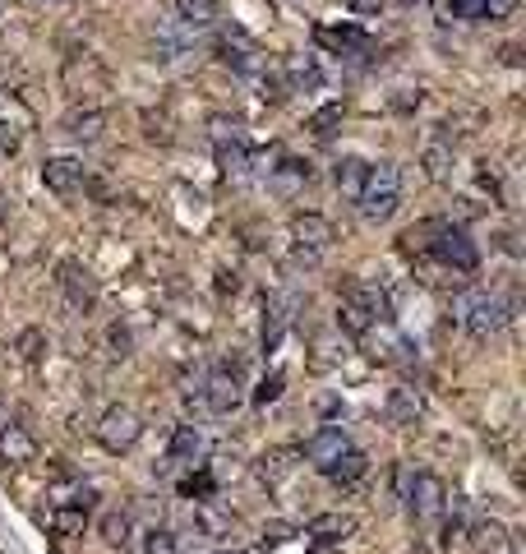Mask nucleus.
<instances>
[{
	"mask_svg": "<svg viewBox=\"0 0 526 554\" xmlns=\"http://www.w3.org/2000/svg\"><path fill=\"white\" fill-rule=\"evenodd\" d=\"M374 324H393V305L374 282H347L337 301V328L347 338H370Z\"/></svg>",
	"mask_w": 526,
	"mask_h": 554,
	"instance_id": "1",
	"label": "nucleus"
},
{
	"mask_svg": "<svg viewBox=\"0 0 526 554\" xmlns=\"http://www.w3.org/2000/svg\"><path fill=\"white\" fill-rule=\"evenodd\" d=\"M420 236H430L425 250H430L443 268H453V273H476V268H480V245L471 241V231L462 227V222L434 217V222L420 227Z\"/></svg>",
	"mask_w": 526,
	"mask_h": 554,
	"instance_id": "2",
	"label": "nucleus"
},
{
	"mask_svg": "<svg viewBox=\"0 0 526 554\" xmlns=\"http://www.w3.org/2000/svg\"><path fill=\"white\" fill-rule=\"evenodd\" d=\"M360 217L365 222H388V217L402 208V167L397 162H370V171H365V190H360L356 199Z\"/></svg>",
	"mask_w": 526,
	"mask_h": 554,
	"instance_id": "3",
	"label": "nucleus"
},
{
	"mask_svg": "<svg viewBox=\"0 0 526 554\" xmlns=\"http://www.w3.org/2000/svg\"><path fill=\"white\" fill-rule=\"evenodd\" d=\"M453 314H457V324L467 328L476 342L494 338L503 324H508V301L503 296H494V291H462L453 301Z\"/></svg>",
	"mask_w": 526,
	"mask_h": 554,
	"instance_id": "4",
	"label": "nucleus"
},
{
	"mask_svg": "<svg viewBox=\"0 0 526 554\" xmlns=\"http://www.w3.org/2000/svg\"><path fill=\"white\" fill-rule=\"evenodd\" d=\"M291 245H296V259L305 268L323 264V254L333 250V222L323 213H296L291 217Z\"/></svg>",
	"mask_w": 526,
	"mask_h": 554,
	"instance_id": "5",
	"label": "nucleus"
},
{
	"mask_svg": "<svg viewBox=\"0 0 526 554\" xmlns=\"http://www.w3.org/2000/svg\"><path fill=\"white\" fill-rule=\"evenodd\" d=\"M93 434L107 453H130V448L139 444V434H144V421H139L130 407H107L102 421L93 425Z\"/></svg>",
	"mask_w": 526,
	"mask_h": 554,
	"instance_id": "6",
	"label": "nucleus"
},
{
	"mask_svg": "<svg viewBox=\"0 0 526 554\" xmlns=\"http://www.w3.org/2000/svg\"><path fill=\"white\" fill-rule=\"evenodd\" d=\"M407 508L416 522H439L443 508H448V485L439 476H411V490H407Z\"/></svg>",
	"mask_w": 526,
	"mask_h": 554,
	"instance_id": "7",
	"label": "nucleus"
},
{
	"mask_svg": "<svg viewBox=\"0 0 526 554\" xmlns=\"http://www.w3.org/2000/svg\"><path fill=\"white\" fill-rule=\"evenodd\" d=\"M194 47H199V33H194L190 24H180L176 14L157 24V37H153V61L176 65V61H185V56H190Z\"/></svg>",
	"mask_w": 526,
	"mask_h": 554,
	"instance_id": "8",
	"label": "nucleus"
},
{
	"mask_svg": "<svg viewBox=\"0 0 526 554\" xmlns=\"http://www.w3.org/2000/svg\"><path fill=\"white\" fill-rule=\"evenodd\" d=\"M60 291H65V305H70L74 314H88L97 301V277L88 273L79 259H65V264H60Z\"/></svg>",
	"mask_w": 526,
	"mask_h": 554,
	"instance_id": "9",
	"label": "nucleus"
},
{
	"mask_svg": "<svg viewBox=\"0 0 526 554\" xmlns=\"http://www.w3.org/2000/svg\"><path fill=\"white\" fill-rule=\"evenodd\" d=\"M204 402L213 416H231V411L245 402V388H240V370H213L204 379Z\"/></svg>",
	"mask_w": 526,
	"mask_h": 554,
	"instance_id": "10",
	"label": "nucleus"
},
{
	"mask_svg": "<svg viewBox=\"0 0 526 554\" xmlns=\"http://www.w3.org/2000/svg\"><path fill=\"white\" fill-rule=\"evenodd\" d=\"M347 448H351V434L342 430V425H319V430L305 439V458H310L319 471H328Z\"/></svg>",
	"mask_w": 526,
	"mask_h": 554,
	"instance_id": "11",
	"label": "nucleus"
},
{
	"mask_svg": "<svg viewBox=\"0 0 526 554\" xmlns=\"http://www.w3.org/2000/svg\"><path fill=\"white\" fill-rule=\"evenodd\" d=\"M84 181H88V171L79 157H47L42 162V185L51 194H74V190H84Z\"/></svg>",
	"mask_w": 526,
	"mask_h": 554,
	"instance_id": "12",
	"label": "nucleus"
},
{
	"mask_svg": "<svg viewBox=\"0 0 526 554\" xmlns=\"http://www.w3.org/2000/svg\"><path fill=\"white\" fill-rule=\"evenodd\" d=\"M222 61L231 65V70H240V74H259L263 70V56H259V47H254L250 37L240 33V28H231V33H222Z\"/></svg>",
	"mask_w": 526,
	"mask_h": 554,
	"instance_id": "13",
	"label": "nucleus"
},
{
	"mask_svg": "<svg viewBox=\"0 0 526 554\" xmlns=\"http://www.w3.org/2000/svg\"><path fill=\"white\" fill-rule=\"evenodd\" d=\"M37 458V439L24 430V425H5L0 430V467H28Z\"/></svg>",
	"mask_w": 526,
	"mask_h": 554,
	"instance_id": "14",
	"label": "nucleus"
},
{
	"mask_svg": "<svg viewBox=\"0 0 526 554\" xmlns=\"http://www.w3.org/2000/svg\"><path fill=\"white\" fill-rule=\"evenodd\" d=\"M60 130L70 134L74 144H97L102 130H107V116H102L97 107H70L65 111V121H60Z\"/></svg>",
	"mask_w": 526,
	"mask_h": 554,
	"instance_id": "15",
	"label": "nucleus"
},
{
	"mask_svg": "<svg viewBox=\"0 0 526 554\" xmlns=\"http://www.w3.org/2000/svg\"><path fill=\"white\" fill-rule=\"evenodd\" d=\"M204 458H208V434L199 425H176V434H171V462L199 467Z\"/></svg>",
	"mask_w": 526,
	"mask_h": 554,
	"instance_id": "16",
	"label": "nucleus"
},
{
	"mask_svg": "<svg viewBox=\"0 0 526 554\" xmlns=\"http://www.w3.org/2000/svg\"><path fill=\"white\" fill-rule=\"evenodd\" d=\"M383 411H388V421L393 425H416L420 416H425V398H420L411 384H397L393 393H388V407Z\"/></svg>",
	"mask_w": 526,
	"mask_h": 554,
	"instance_id": "17",
	"label": "nucleus"
},
{
	"mask_svg": "<svg viewBox=\"0 0 526 554\" xmlns=\"http://www.w3.org/2000/svg\"><path fill=\"white\" fill-rule=\"evenodd\" d=\"M268 319H263V351H273L277 342H282V333H287L291 324V310H296V301L291 296H268Z\"/></svg>",
	"mask_w": 526,
	"mask_h": 554,
	"instance_id": "18",
	"label": "nucleus"
},
{
	"mask_svg": "<svg viewBox=\"0 0 526 554\" xmlns=\"http://www.w3.org/2000/svg\"><path fill=\"white\" fill-rule=\"evenodd\" d=\"M351 531H356V518H351V513H323V518H314L310 527H305V536L319 545H337V541H347Z\"/></svg>",
	"mask_w": 526,
	"mask_h": 554,
	"instance_id": "19",
	"label": "nucleus"
},
{
	"mask_svg": "<svg viewBox=\"0 0 526 554\" xmlns=\"http://www.w3.org/2000/svg\"><path fill=\"white\" fill-rule=\"evenodd\" d=\"M365 471H370V458H365V453H360V448H347V453H342V458L333 462V467L323 471V476H328V481L333 485H360L365 481Z\"/></svg>",
	"mask_w": 526,
	"mask_h": 554,
	"instance_id": "20",
	"label": "nucleus"
},
{
	"mask_svg": "<svg viewBox=\"0 0 526 554\" xmlns=\"http://www.w3.org/2000/svg\"><path fill=\"white\" fill-rule=\"evenodd\" d=\"M365 171H370V162H365V157H342V162L333 167L337 190L347 194L351 204H356V199H360V190H365Z\"/></svg>",
	"mask_w": 526,
	"mask_h": 554,
	"instance_id": "21",
	"label": "nucleus"
},
{
	"mask_svg": "<svg viewBox=\"0 0 526 554\" xmlns=\"http://www.w3.org/2000/svg\"><path fill=\"white\" fill-rule=\"evenodd\" d=\"M471 550H503V545H508V527H503V522H494V518H480V522H471Z\"/></svg>",
	"mask_w": 526,
	"mask_h": 554,
	"instance_id": "22",
	"label": "nucleus"
},
{
	"mask_svg": "<svg viewBox=\"0 0 526 554\" xmlns=\"http://www.w3.org/2000/svg\"><path fill=\"white\" fill-rule=\"evenodd\" d=\"M420 162H425V176H430L434 185H448V181H453V148H448V144H430Z\"/></svg>",
	"mask_w": 526,
	"mask_h": 554,
	"instance_id": "23",
	"label": "nucleus"
},
{
	"mask_svg": "<svg viewBox=\"0 0 526 554\" xmlns=\"http://www.w3.org/2000/svg\"><path fill=\"white\" fill-rule=\"evenodd\" d=\"M176 19L199 33V28H208L217 19V0H176Z\"/></svg>",
	"mask_w": 526,
	"mask_h": 554,
	"instance_id": "24",
	"label": "nucleus"
},
{
	"mask_svg": "<svg viewBox=\"0 0 526 554\" xmlns=\"http://www.w3.org/2000/svg\"><path fill=\"white\" fill-rule=\"evenodd\" d=\"M291 471H296V453H287V448H277V453H263L259 458V481H268V485L287 481Z\"/></svg>",
	"mask_w": 526,
	"mask_h": 554,
	"instance_id": "25",
	"label": "nucleus"
},
{
	"mask_svg": "<svg viewBox=\"0 0 526 554\" xmlns=\"http://www.w3.org/2000/svg\"><path fill=\"white\" fill-rule=\"evenodd\" d=\"M268 181H273V190H277V194H291L296 185L310 181V167H305V162H296V157H287L282 167L268 171Z\"/></svg>",
	"mask_w": 526,
	"mask_h": 554,
	"instance_id": "26",
	"label": "nucleus"
},
{
	"mask_svg": "<svg viewBox=\"0 0 526 554\" xmlns=\"http://www.w3.org/2000/svg\"><path fill=\"white\" fill-rule=\"evenodd\" d=\"M439 19H462V24H485V0H439Z\"/></svg>",
	"mask_w": 526,
	"mask_h": 554,
	"instance_id": "27",
	"label": "nucleus"
},
{
	"mask_svg": "<svg viewBox=\"0 0 526 554\" xmlns=\"http://www.w3.org/2000/svg\"><path fill=\"white\" fill-rule=\"evenodd\" d=\"M51 527H56L60 536H84V527H88V508H79V504L56 508V513H51Z\"/></svg>",
	"mask_w": 526,
	"mask_h": 554,
	"instance_id": "28",
	"label": "nucleus"
},
{
	"mask_svg": "<svg viewBox=\"0 0 526 554\" xmlns=\"http://www.w3.org/2000/svg\"><path fill=\"white\" fill-rule=\"evenodd\" d=\"M319 42H333L337 51H365L370 37L356 33V28H319Z\"/></svg>",
	"mask_w": 526,
	"mask_h": 554,
	"instance_id": "29",
	"label": "nucleus"
},
{
	"mask_svg": "<svg viewBox=\"0 0 526 554\" xmlns=\"http://www.w3.org/2000/svg\"><path fill=\"white\" fill-rule=\"evenodd\" d=\"M42 351H47V333L42 328H24L19 333V356L24 361H42Z\"/></svg>",
	"mask_w": 526,
	"mask_h": 554,
	"instance_id": "30",
	"label": "nucleus"
},
{
	"mask_svg": "<svg viewBox=\"0 0 526 554\" xmlns=\"http://www.w3.org/2000/svg\"><path fill=\"white\" fill-rule=\"evenodd\" d=\"M282 384H287V374H282V370H273V374H268V379H263L259 388H254V402H259V407L277 402V398H282Z\"/></svg>",
	"mask_w": 526,
	"mask_h": 554,
	"instance_id": "31",
	"label": "nucleus"
},
{
	"mask_svg": "<svg viewBox=\"0 0 526 554\" xmlns=\"http://www.w3.org/2000/svg\"><path fill=\"white\" fill-rule=\"evenodd\" d=\"M337 121H342V107H337V102H333V107H323L319 116H314V121H310V130L319 134V139H328V134H333V125H337Z\"/></svg>",
	"mask_w": 526,
	"mask_h": 554,
	"instance_id": "32",
	"label": "nucleus"
},
{
	"mask_svg": "<svg viewBox=\"0 0 526 554\" xmlns=\"http://www.w3.org/2000/svg\"><path fill=\"white\" fill-rule=\"evenodd\" d=\"M107 342H111V356H116V361H125V356H130V347H134V338H130V328H120V324H111Z\"/></svg>",
	"mask_w": 526,
	"mask_h": 554,
	"instance_id": "33",
	"label": "nucleus"
},
{
	"mask_svg": "<svg viewBox=\"0 0 526 554\" xmlns=\"http://www.w3.org/2000/svg\"><path fill=\"white\" fill-rule=\"evenodd\" d=\"M517 10V0H485V24H499Z\"/></svg>",
	"mask_w": 526,
	"mask_h": 554,
	"instance_id": "34",
	"label": "nucleus"
},
{
	"mask_svg": "<svg viewBox=\"0 0 526 554\" xmlns=\"http://www.w3.org/2000/svg\"><path fill=\"white\" fill-rule=\"evenodd\" d=\"M19 153V130L10 121H0V157H14Z\"/></svg>",
	"mask_w": 526,
	"mask_h": 554,
	"instance_id": "35",
	"label": "nucleus"
},
{
	"mask_svg": "<svg viewBox=\"0 0 526 554\" xmlns=\"http://www.w3.org/2000/svg\"><path fill=\"white\" fill-rule=\"evenodd\" d=\"M102 531H107V541H111V545H125V531H130V522L111 513V518L102 522Z\"/></svg>",
	"mask_w": 526,
	"mask_h": 554,
	"instance_id": "36",
	"label": "nucleus"
},
{
	"mask_svg": "<svg viewBox=\"0 0 526 554\" xmlns=\"http://www.w3.org/2000/svg\"><path fill=\"white\" fill-rule=\"evenodd\" d=\"M347 5H351L356 14H379L383 5H388V0H347Z\"/></svg>",
	"mask_w": 526,
	"mask_h": 554,
	"instance_id": "37",
	"label": "nucleus"
},
{
	"mask_svg": "<svg viewBox=\"0 0 526 554\" xmlns=\"http://www.w3.org/2000/svg\"><path fill=\"white\" fill-rule=\"evenodd\" d=\"M5 425H10V407H0V430H5Z\"/></svg>",
	"mask_w": 526,
	"mask_h": 554,
	"instance_id": "38",
	"label": "nucleus"
},
{
	"mask_svg": "<svg viewBox=\"0 0 526 554\" xmlns=\"http://www.w3.org/2000/svg\"><path fill=\"white\" fill-rule=\"evenodd\" d=\"M5 204H10V199H5V194H0V217H5Z\"/></svg>",
	"mask_w": 526,
	"mask_h": 554,
	"instance_id": "39",
	"label": "nucleus"
},
{
	"mask_svg": "<svg viewBox=\"0 0 526 554\" xmlns=\"http://www.w3.org/2000/svg\"><path fill=\"white\" fill-rule=\"evenodd\" d=\"M217 554H236V550H217Z\"/></svg>",
	"mask_w": 526,
	"mask_h": 554,
	"instance_id": "40",
	"label": "nucleus"
}]
</instances>
